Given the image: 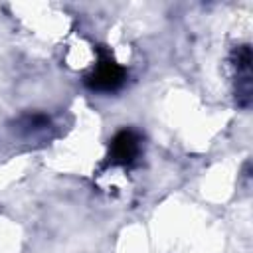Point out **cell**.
I'll use <instances>...</instances> for the list:
<instances>
[{"label":"cell","instance_id":"obj_1","mask_svg":"<svg viewBox=\"0 0 253 253\" xmlns=\"http://www.w3.org/2000/svg\"><path fill=\"white\" fill-rule=\"evenodd\" d=\"M95 63L83 75V85L97 95H113L126 83L128 69L121 65L107 47H97Z\"/></svg>","mask_w":253,"mask_h":253},{"label":"cell","instance_id":"obj_2","mask_svg":"<svg viewBox=\"0 0 253 253\" xmlns=\"http://www.w3.org/2000/svg\"><path fill=\"white\" fill-rule=\"evenodd\" d=\"M144 150V138L136 128L125 126L121 130H117L107 146V156L103 162L105 170L111 168H123V170H130L138 164L140 156Z\"/></svg>","mask_w":253,"mask_h":253},{"label":"cell","instance_id":"obj_3","mask_svg":"<svg viewBox=\"0 0 253 253\" xmlns=\"http://www.w3.org/2000/svg\"><path fill=\"white\" fill-rule=\"evenodd\" d=\"M231 73H233V93L235 103L241 109L251 105V49L247 43L235 45L229 53Z\"/></svg>","mask_w":253,"mask_h":253},{"label":"cell","instance_id":"obj_4","mask_svg":"<svg viewBox=\"0 0 253 253\" xmlns=\"http://www.w3.org/2000/svg\"><path fill=\"white\" fill-rule=\"evenodd\" d=\"M51 128V117L45 113H28L22 115L16 123V130L24 136H36Z\"/></svg>","mask_w":253,"mask_h":253}]
</instances>
